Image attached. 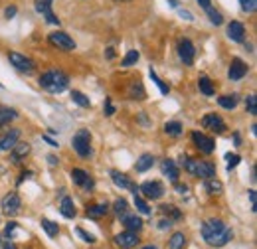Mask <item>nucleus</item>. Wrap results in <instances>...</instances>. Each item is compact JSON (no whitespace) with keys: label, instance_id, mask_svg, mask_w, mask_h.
Masks as SVG:
<instances>
[{"label":"nucleus","instance_id":"f257e3e1","mask_svg":"<svg viewBox=\"0 0 257 249\" xmlns=\"http://www.w3.org/2000/svg\"><path fill=\"white\" fill-rule=\"evenodd\" d=\"M202 237L210 247H224L231 241L233 231L222 219H208L202 225Z\"/></svg>","mask_w":257,"mask_h":249},{"label":"nucleus","instance_id":"f03ea898","mask_svg":"<svg viewBox=\"0 0 257 249\" xmlns=\"http://www.w3.org/2000/svg\"><path fill=\"white\" fill-rule=\"evenodd\" d=\"M40 87L48 93H62L69 87V77L60 69H50L40 75Z\"/></svg>","mask_w":257,"mask_h":249},{"label":"nucleus","instance_id":"7ed1b4c3","mask_svg":"<svg viewBox=\"0 0 257 249\" xmlns=\"http://www.w3.org/2000/svg\"><path fill=\"white\" fill-rule=\"evenodd\" d=\"M180 166H184V170L188 174H192L196 178H214L216 176V166L208 160H196V158H188V156H180Z\"/></svg>","mask_w":257,"mask_h":249},{"label":"nucleus","instance_id":"20e7f679","mask_svg":"<svg viewBox=\"0 0 257 249\" xmlns=\"http://www.w3.org/2000/svg\"><path fill=\"white\" fill-rule=\"evenodd\" d=\"M71 145H73V151L81 156V158L91 156V133H89V129H79L73 135Z\"/></svg>","mask_w":257,"mask_h":249},{"label":"nucleus","instance_id":"39448f33","mask_svg":"<svg viewBox=\"0 0 257 249\" xmlns=\"http://www.w3.org/2000/svg\"><path fill=\"white\" fill-rule=\"evenodd\" d=\"M0 208H2L0 212H2L4 216L14 218V216L20 214V210H22V200H20V196H18L16 192H8V194L2 198Z\"/></svg>","mask_w":257,"mask_h":249},{"label":"nucleus","instance_id":"423d86ee","mask_svg":"<svg viewBox=\"0 0 257 249\" xmlns=\"http://www.w3.org/2000/svg\"><path fill=\"white\" fill-rule=\"evenodd\" d=\"M8 62H10V65H14V69H18L22 73H32L36 69V63L20 52H8Z\"/></svg>","mask_w":257,"mask_h":249},{"label":"nucleus","instance_id":"0eeeda50","mask_svg":"<svg viewBox=\"0 0 257 249\" xmlns=\"http://www.w3.org/2000/svg\"><path fill=\"white\" fill-rule=\"evenodd\" d=\"M48 42H50L54 48L62 50V52H73V50H75L73 38H69L65 32H52V34L48 36Z\"/></svg>","mask_w":257,"mask_h":249},{"label":"nucleus","instance_id":"6e6552de","mask_svg":"<svg viewBox=\"0 0 257 249\" xmlns=\"http://www.w3.org/2000/svg\"><path fill=\"white\" fill-rule=\"evenodd\" d=\"M192 143L196 145V149L204 155H212L216 151V141L212 137H206L202 131H192Z\"/></svg>","mask_w":257,"mask_h":249},{"label":"nucleus","instance_id":"1a4fd4ad","mask_svg":"<svg viewBox=\"0 0 257 249\" xmlns=\"http://www.w3.org/2000/svg\"><path fill=\"white\" fill-rule=\"evenodd\" d=\"M139 194L145 196L147 200H161L164 196V186L159 180H149V182H143L139 186Z\"/></svg>","mask_w":257,"mask_h":249},{"label":"nucleus","instance_id":"9d476101","mask_svg":"<svg viewBox=\"0 0 257 249\" xmlns=\"http://www.w3.org/2000/svg\"><path fill=\"white\" fill-rule=\"evenodd\" d=\"M54 2L56 0H36V10L46 18L48 24H54V26H60V18L54 14Z\"/></svg>","mask_w":257,"mask_h":249},{"label":"nucleus","instance_id":"9b49d317","mask_svg":"<svg viewBox=\"0 0 257 249\" xmlns=\"http://www.w3.org/2000/svg\"><path fill=\"white\" fill-rule=\"evenodd\" d=\"M71 180L73 184L79 188H83L85 192H91L95 188V180L89 176V172H85L83 168H73L71 170Z\"/></svg>","mask_w":257,"mask_h":249},{"label":"nucleus","instance_id":"f8f14e48","mask_svg":"<svg viewBox=\"0 0 257 249\" xmlns=\"http://www.w3.org/2000/svg\"><path fill=\"white\" fill-rule=\"evenodd\" d=\"M200 123H202L204 129H208V131H212V133H216V135H222L225 129H227L224 123V119H222L220 115H216V113H208V115H204Z\"/></svg>","mask_w":257,"mask_h":249},{"label":"nucleus","instance_id":"ddd939ff","mask_svg":"<svg viewBox=\"0 0 257 249\" xmlns=\"http://www.w3.org/2000/svg\"><path fill=\"white\" fill-rule=\"evenodd\" d=\"M247 71H249L247 63L243 60H239V58H233L231 63H229V69H227V77H229V81H239V79H243L247 75Z\"/></svg>","mask_w":257,"mask_h":249},{"label":"nucleus","instance_id":"4468645a","mask_svg":"<svg viewBox=\"0 0 257 249\" xmlns=\"http://www.w3.org/2000/svg\"><path fill=\"white\" fill-rule=\"evenodd\" d=\"M178 56H180V60H182L184 65H192L194 63L196 48H194V44L188 38H182V40L178 42Z\"/></svg>","mask_w":257,"mask_h":249},{"label":"nucleus","instance_id":"2eb2a0df","mask_svg":"<svg viewBox=\"0 0 257 249\" xmlns=\"http://www.w3.org/2000/svg\"><path fill=\"white\" fill-rule=\"evenodd\" d=\"M139 235H137V231H128V229H125V231H121L119 235H115V243L119 245L121 249H133L139 245Z\"/></svg>","mask_w":257,"mask_h":249},{"label":"nucleus","instance_id":"dca6fc26","mask_svg":"<svg viewBox=\"0 0 257 249\" xmlns=\"http://www.w3.org/2000/svg\"><path fill=\"white\" fill-rule=\"evenodd\" d=\"M20 141V129H10L0 137V153H10V149Z\"/></svg>","mask_w":257,"mask_h":249},{"label":"nucleus","instance_id":"f3484780","mask_svg":"<svg viewBox=\"0 0 257 249\" xmlns=\"http://www.w3.org/2000/svg\"><path fill=\"white\" fill-rule=\"evenodd\" d=\"M30 151H32V147H30V143H16L12 149H10V160L14 162V164H20L22 160H26V156L30 155Z\"/></svg>","mask_w":257,"mask_h":249},{"label":"nucleus","instance_id":"a211bd4d","mask_svg":"<svg viewBox=\"0 0 257 249\" xmlns=\"http://www.w3.org/2000/svg\"><path fill=\"white\" fill-rule=\"evenodd\" d=\"M227 38H229L231 42H237V44L245 42V26H243L241 22H237V20L229 22V24H227Z\"/></svg>","mask_w":257,"mask_h":249},{"label":"nucleus","instance_id":"6ab92c4d","mask_svg":"<svg viewBox=\"0 0 257 249\" xmlns=\"http://www.w3.org/2000/svg\"><path fill=\"white\" fill-rule=\"evenodd\" d=\"M161 170L162 174L170 180V182H178V176H180V170H178V164L174 162V160H170V158H166V160H162L161 164Z\"/></svg>","mask_w":257,"mask_h":249},{"label":"nucleus","instance_id":"aec40b11","mask_svg":"<svg viewBox=\"0 0 257 249\" xmlns=\"http://www.w3.org/2000/svg\"><path fill=\"white\" fill-rule=\"evenodd\" d=\"M109 214V204H93V206H89L87 210H85V216L91 219H101L105 218Z\"/></svg>","mask_w":257,"mask_h":249},{"label":"nucleus","instance_id":"412c9836","mask_svg":"<svg viewBox=\"0 0 257 249\" xmlns=\"http://www.w3.org/2000/svg\"><path fill=\"white\" fill-rule=\"evenodd\" d=\"M123 218V225H125V229L128 231H139L141 227H143V219L139 218L137 214H125V216H121Z\"/></svg>","mask_w":257,"mask_h":249},{"label":"nucleus","instance_id":"4be33fe9","mask_svg":"<svg viewBox=\"0 0 257 249\" xmlns=\"http://www.w3.org/2000/svg\"><path fill=\"white\" fill-rule=\"evenodd\" d=\"M60 212H62V216L67 219L75 218V206H73V200L69 198V196H64L62 198V202H60Z\"/></svg>","mask_w":257,"mask_h":249},{"label":"nucleus","instance_id":"5701e85b","mask_svg":"<svg viewBox=\"0 0 257 249\" xmlns=\"http://www.w3.org/2000/svg\"><path fill=\"white\" fill-rule=\"evenodd\" d=\"M153 164H155V156L145 153V155L139 156V160H137V164H135V170H137V172H147V170L153 168Z\"/></svg>","mask_w":257,"mask_h":249},{"label":"nucleus","instance_id":"b1692460","mask_svg":"<svg viewBox=\"0 0 257 249\" xmlns=\"http://www.w3.org/2000/svg\"><path fill=\"white\" fill-rule=\"evenodd\" d=\"M204 188H206V192L210 194V196H218V194H222L224 192V184L214 176V178H206L204 180Z\"/></svg>","mask_w":257,"mask_h":249},{"label":"nucleus","instance_id":"393cba45","mask_svg":"<svg viewBox=\"0 0 257 249\" xmlns=\"http://www.w3.org/2000/svg\"><path fill=\"white\" fill-rule=\"evenodd\" d=\"M161 212H162V216L168 218L170 221H178V219H182L180 208H176L174 204H164V206H161Z\"/></svg>","mask_w":257,"mask_h":249},{"label":"nucleus","instance_id":"a878e982","mask_svg":"<svg viewBox=\"0 0 257 249\" xmlns=\"http://www.w3.org/2000/svg\"><path fill=\"white\" fill-rule=\"evenodd\" d=\"M111 180H113V184L117 188H128L131 190V186H133V182L128 180L127 174H123V172H119V170H111Z\"/></svg>","mask_w":257,"mask_h":249},{"label":"nucleus","instance_id":"bb28decb","mask_svg":"<svg viewBox=\"0 0 257 249\" xmlns=\"http://www.w3.org/2000/svg\"><path fill=\"white\" fill-rule=\"evenodd\" d=\"M16 117H18V113H16L14 109L0 105V129H2V127H6V125H10Z\"/></svg>","mask_w":257,"mask_h":249},{"label":"nucleus","instance_id":"cd10ccee","mask_svg":"<svg viewBox=\"0 0 257 249\" xmlns=\"http://www.w3.org/2000/svg\"><path fill=\"white\" fill-rule=\"evenodd\" d=\"M218 103H220V107H224V109H227V111H231V109L237 107V103H239V95L237 93L222 95V97H218Z\"/></svg>","mask_w":257,"mask_h":249},{"label":"nucleus","instance_id":"c85d7f7f","mask_svg":"<svg viewBox=\"0 0 257 249\" xmlns=\"http://www.w3.org/2000/svg\"><path fill=\"white\" fill-rule=\"evenodd\" d=\"M186 247V235L182 231H174L168 239V249H184Z\"/></svg>","mask_w":257,"mask_h":249},{"label":"nucleus","instance_id":"c756f323","mask_svg":"<svg viewBox=\"0 0 257 249\" xmlns=\"http://www.w3.org/2000/svg\"><path fill=\"white\" fill-rule=\"evenodd\" d=\"M147 97L145 93V87H143V83L137 79V81H133L131 83V87H128V99H139V101H143Z\"/></svg>","mask_w":257,"mask_h":249},{"label":"nucleus","instance_id":"7c9ffc66","mask_svg":"<svg viewBox=\"0 0 257 249\" xmlns=\"http://www.w3.org/2000/svg\"><path fill=\"white\" fill-rule=\"evenodd\" d=\"M164 133L168 137H180L184 133V127H182L180 121H168V123L164 125Z\"/></svg>","mask_w":257,"mask_h":249},{"label":"nucleus","instance_id":"2f4dec72","mask_svg":"<svg viewBox=\"0 0 257 249\" xmlns=\"http://www.w3.org/2000/svg\"><path fill=\"white\" fill-rule=\"evenodd\" d=\"M198 87H200V93H204L206 97H212V95L216 93V89H214V83L206 77V75H202L200 79H198Z\"/></svg>","mask_w":257,"mask_h":249},{"label":"nucleus","instance_id":"473e14b6","mask_svg":"<svg viewBox=\"0 0 257 249\" xmlns=\"http://www.w3.org/2000/svg\"><path fill=\"white\" fill-rule=\"evenodd\" d=\"M42 227H44V231L50 235V237H58V233H60V225L58 223H54L52 219H48V218H42Z\"/></svg>","mask_w":257,"mask_h":249},{"label":"nucleus","instance_id":"72a5a7b5","mask_svg":"<svg viewBox=\"0 0 257 249\" xmlns=\"http://www.w3.org/2000/svg\"><path fill=\"white\" fill-rule=\"evenodd\" d=\"M135 208H137V212H139V214H143V216H149V214H151V208H149L147 200H145L139 192L135 194Z\"/></svg>","mask_w":257,"mask_h":249},{"label":"nucleus","instance_id":"f704fd0d","mask_svg":"<svg viewBox=\"0 0 257 249\" xmlns=\"http://www.w3.org/2000/svg\"><path fill=\"white\" fill-rule=\"evenodd\" d=\"M71 99H73V103H77V105H79V107H83V109L91 107L89 97H85V95L81 93V91H77V89H73V91H71Z\"/></svg>","mask_w":257,"mask_h":249},{"label":"nucleus","instance_id":"c9c22d12","mask_svg":"<svg viewBox=\"0 0 257 249\" xmlns=\"http://www.w3.org/2000/svg\"><path fill=\"white\" fill-rule=\"evenodd\" d=\"M206 12H208V16H210V22L214 24V26H222L224 24V16H222V12H218L216 8H206Z\"/></svg>","mask_w":257,"mask_h":249},{"label":"nucleus","instance_id":"e433bc0d","mask_svg":"<svg viewBox=\"0 0 257 249\" xmlns=\"http://www.w3.org/2000/svg\"><path fill=\"white\" fill-rule=\"evenodd\" d=\"M139 58H141V54H139L137 50H128L127 56H125L123 62H121V65H123V67H131V65H135V63L139 62Z\"/></svg>","mask_w":257,"mask_h":249},{"label":"nucleus","instance_id":"4c0bfd02","mask_svg":"<svg viewBox=\"0 0 257 249\" xmlns=\"http://www.w3.org/2000/svg\"><path fill=\"white\" fill-rule=\"evenodd\" d=\"M149 73H151V79H153V81H155V83L159 85V89H161V93H162V95H168V93H170V87H168V85H166V83L162 81L161 77L157 75V71H155L153 67H151V71H149Z\"/></svg>","mask_w":257,"mask_h":249},{"label":"nucleus","instance_id":"58836bf2","mask_svg":"<svg viewBox=\"0 0 257 249\" xmlns=\"http://www.w3.org/2000/svg\"><path fill=\"white\" fill-rule=\"evenodd\" d=\"M113 210H115V214H117V216H125V214L128 212V202H127V200H123V198L115 200Z\"/></svg>","mask_w":257,"mask_h":249},{"label":"nucleus","instance_id":"ea45409f","mask_svg":"<svg viewBox=\"0 0 257 249\" xmlns=\"http://www.w3.org/2000/svg\"><path fill=\"white\" fill-rule=\"evenodd\" d=\"M245 109H247V113L249 115H257V97L255 95H247L245 97Z\"/></svg>","mask_w":257,"mask_h":249},{"label":"nucleus","instance_id":"a19ab883","mask_svg":"<svg viewBox=\"0 0 257 249\" xmlns=\"http://www.w3.org/2000/svg\"><path fill=\"white\" fill-rule=\"evenodd\" d=\"M239 8L245 14H253L257 10V0H239Z\"/></svg>","mask_w":257,"mask_h":249},{"label":"nucleus","instance_id":"79ce46f5","mask_svg":"<svg viewBox=\"0 0 257 249\" xmlns=\"http://www.w3.org/2000/svg\"><path fill=\"white\" fill-rule=\"evenodd\" d=\"M225 160H227V170L231 172V170L239 164V160H241V158H239V155H231V153H227V155H225Z\"/></svg>","mask_w":257,"mask_h":249},{"label":"nucleus","instance_id":"37998d69","mask_svg":"<svg viewBox=\"0 0 257 249\" xmlns=\"http://www.w3.org/2000/svg\"><path fill=\"white\" fill-rule=\"evenodd\" d=\"M16 227H18V223H16V221H8V223H6V229H4V235H6L8 239H12V237H14V233H16Z\"/></svg>","mask_w":257,"mask_h":249},{"label":"nucleus","instance_id":"c03bdc74","mask_svg":"<svg viewBox=\"0 0 257 249\" xmlns=\"http://www.w3.org/2000/svg\"><path fill=\"white\" fill-rule=\"evenodd\" d=\"M77 235H79V237H81L85 243H95V237H93L91 233H87L83 227H77Z\"/></svg>","mask_w":257,"mask_h":249},{"label":"nucleus","instance_id":"a18cd8bd","mask_svg":"<svg viewBox=\"0 0 257 249\" xmlns=\"http://www.w3.org/2000/svg\"><path fill=\"white\" fill-rule=\"evenodd\" d=\"M103 109H105V115H107V117H111V115L115 113V105H113L111 97H107V99H105V105H103Z\"/></svg>","mask_w":257,"mask_h":249},{"label":"nucleus","instance_id":"49530a36","mask_svg":"<svg viewBox=\"0 0 257 249\" xmlns=\"http://www.w3.org/2000/svg\"><path fill=\"white\" fill-rule=\"evenodd\" d=\"M16 12H18V8H16V6H8V8L4 10V16H6V18H14V16H16Z\"/></svg>","mask_w":257,"mask_h":249},{"label":"nucleus","instance_id":"de8ad7c7","mask_svg":"<svg viewBox=\"0 0 257 249\" xmlns=\"http://www.w3.org/2000/svg\"><path fill=\"white\" fill-rule=\"evenodd\" d=\"M174 190H176L178 194H186V192H188V186L182 184V182H174Z\"/></svg>","mask_w":257,"mask_h":249},{"label":"nucleus","instance_id":"09e8293b","mask_svg":"<svg viewBox=\"0 0 257 249\" xmlns=\"http://www.w3.org/2000/svg\"><path fill=\"white\" fill-rule=\"evenodd\" d=\"M249 202H251V210L255 212V210H257V196H255V190H249Z\"/></svg>","mask_w":257,"mask_h":249},{"label":"nucleus","instance_id":"8fccbe9b","mask_svg":"<svg viewBox=\"0 0 257 249\" xmlns=\"http://www.w3.org/2000/svg\"><path fill=\"white\" fill-rule=\"evenodd\" d=\"M168 227H172V221L168 218H162L161 221H159V229H168Z\"/></svg>","mask_w":257,"mask_h":249},{"label":"nucleus","instance_id":"3c124183","mask_svg":"<svg viewBox=\"0 0 257 249\" xmlns=\"http://www.w3.org/2000/svg\"><path fill=\"white\" fill-rule=\"evenodd\" d=\"M180 16H182L184 20H188V22H192L194 20V14L192 12H188V10H180Z\"/></svg>","mask_w":257,"mask_h":249},{"label":"nucleus","instance_id":"603ef678","mask_svg":"<svg viewBox=\"0 0 257 249\" xmlns=\"http://www.w3.org/2000/svg\"><path fill=\"white\" fill-rule=\"evenodd\" d=\"M42 139H44V141H46V143H48L50 147H60V145H58V141H54V139H50V135H44Z\"/></svg>","mask_w":257,"mask_h":249},{"label":"nucleus","instance_id":"864d4df0","mask_svg":"<svg viewBox=\"0 0 257 249\" xmlns=\"http://www.w3.org/2000/svg\"><path fill=\"white\" fill-rule=\"evenodd\" d=\"M0 249H16V245H14V243L8 239V241H4V243L0 245Z\"/></svg>","mask_w":257,"mask_h":249},{"label":"nucleus","instance_id":"5fc2aeb1","mask_svg":"<svg viewBox=\"0 0 257 249\" xmlns=\"http://www.w3.org/2000/svg\"><path fill=\"white\" fill-rule=\"evenodd\" d=\"M210 2H212V0H198V4H200V6H202V8H204V10H206V8H210V6H212V4H210Z\"/></svg>","mask_w":257,"mask_h":249},{"label":"nucleus","instance_id":"6e6d98bb","mask_svg":"<svg viewBox=\"0 0 257 249\" xmlns=\"http://www.w3.org/2000/svg\"><path fill=\"white\" fill-rule=\"evenodd\" d=\"M233 143H235V147L241 145V137H239V133H233Z\"/></svg>","mask_w":257,"mask_h":249},{"label":"nucleus","instance_id":"4d7b16f0","mask_svg":"<svg viewBox=\"0 0 257 249\" xmlns=\"http://www.w3.org/2000/svg\"><path fill=\"white\" fill-rule=\"evenodd\" d=\"M113 58H115V50L109 48V50H107V60H113Z\"/></svg>","mask_w":257,"mask_h":249},{"label":"nucleus","instance_id":"13d9d810","mask_svg":"<svg viewBox=\"0 0 257 249\" xmlns=\"http://www.w3.org/2000/svg\"><path fill=\"white\" fill-rule=\"evenodd\" d=\"M48 160H50V164H52V166H56V164H58V158H56V156H48Z\"/></svg>","mask_w":257,"mask_h":249},{"label":"nucleus","instance_id":"bf43d9fd","mask_svg":"<svg viewBox=\"0 0 257 249\" xmlns=\"http://www.w3.org/2000/svg\"><path fill=\"white\" fill-rule=\"evenodd\" d=\"M168 4H170L172 8H178V4H180V2H178V0H168Z\"/></svg>","mask_w":257,"mask_h":249},{"label":"nucleus","instance_id":"052dcab7","mask_svg":"<svg viewBox=\"0 0 257 249\" xmlns=\"http://www.w3.org/2000/svg\"><path fill=\"white\" fill-rule=\"evenodd\" d=\"M251 133H253V135H257V125L255 123L251 125Z\"/></svg>","mask_w":257,"mask_h":249},{"label":"nucleus","instance_id":"680f3d73","mask_svg":"<svg viewBox=\"0 0 257 249\" xmlns=\"http://www.w3.org/2000/svg\"><path fill=\"white\" fill-rule=\"evenodd\" d=\"M141 249H159L157 245H145V247H141Z\"/></svg>","mask_w":257,"mask_h":249},{"label":"nucleus","instance_id":"e2e57ef3","mask_svg":"<svg viewBox=\"0 0 257 249\" xmlns=\"http://www.w3.org/2000/svg\"><path fill=\"white\" fill-rule=\"evenodd\" d=\"M115 2H131V0H115Z\"/></svg>","mask_w":257,"mask_h":249},{"label":"nucleus","instance_id":"0e129e2a","mask_svg":"<svg viewBox=\"0 0 257 249\" xmlns=\"http://www.w3.org/2000/svg\"><path fill=\"white\" fill-rule=\"evenodd\" d=\"M0 245H2V237H0Z\"/></svg>","mask_w":257,"mask_h":249}]
</instances>
